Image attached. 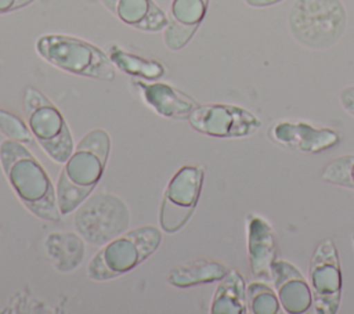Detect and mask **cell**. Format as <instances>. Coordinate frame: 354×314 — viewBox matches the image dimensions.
<instances>
[{"label": "cell", "instance_id": "6da1fadb", "mask_svg": "<svg viewBox=\"0 0 354 314\" xmlns=\"http://www.w3.org/2000/svg\"><path fill=\"white\" fill-rule=\"evenodd\" d=\"M0 165L15 195L30 213L46 221H59L62 214L57 190L44 167L22 142L6 138L0 144Z\"/></svg>", "mask_w": 354, "mask_h": 314}, {"label": "cell", "instance_id": "7a4b0ae2", "mask_svg": "<svg viewBox=\"0 0 354 314\" xmlns=\"http://www.w3.org/2000/svg\"><path fill=\"white\" fill-rule=\"evenodd\" d=\"M109 151L111 137L104 129H93L79 141L57 181V199L62 216L76 210L98 185Z\"/></svg>", "mask_w": 354, "mask_h": 314}, {"label": "cell", "instance_id": "3957f363", "mask_svg": "<svg viewBox=\"0 0 354 314\" xmlns=\"http://www.w3.org/2000/svg\"><path fill=\"white\" fill-rule=\"evenodd\" d=\"M162 242V232L153 225H142L111 239L90 259L87 277L109 281L122 277L144 263Z\"/></svg>", "mask_w": 354, "mask_h": 314}, {"label": "cell", "instance_id": "277c9868", "mask_svg": "<svg viewBox=\"0 0 354 314\" xmlns=\"http://www.w3.org/2000/svg\"><path fill=\"white\" fill-rule=\"evenodd\" d=\"M347 14L340 0H295L288 25L297 43L322 50L336 44L346 30Z\"/></svg>", "mask_w": 354, "mask_h": 314}, {"label": "cell", "instance_id": "5b68a950", "mask_svg": "<svg viewBox=\"0 0 354 314\" xmlns=\"http://www.w3.org/2000/svg\"><path fill=\"white\" fill-rule=\"evenodd\" d=\"M36 48L46 61L62 71L100 80L115 79V68L109 57L86 40L47 35L37 40Z\"/></svg>", "mask_w": 354, "mask_h": 314}, {"label": "cell", "instance_id": "8992f818", "mask_svg": "<svg viewBox=\"0 0 354 314\" xmlns=\"http://www.w3.org/2000/svg\"><path fill=\"white\" fill-rule=\"evenodd\" d=\"M24 113L28 126L44 152L57 163H65L73 151V137L59 109L37 89L26 87Z\"/></svg>", "mask_w": 354, "mask_h": 314}, {"label": "cell", "instance_id": "52a82bcc", "mask_svg": "<svg viewBox=\"0 0 354 314\" xmlns=\"http://www.w3.org/2000/svg\"><path fill=\"white\" fill-rule=\"evenodd\" d=\"M129 224V207L115 194L101 192L87 196L76 207L75 228L91 245H105L123 234Z\"/></svg>", "mask_w": 354, "mask_h": 314}, {"label": "cell", "instance_id": "ba28073f", "mask_svg": "<svg viewBox=\"0 0 354 314\" xmlns=\"http://www.w3.org/2000/svg\"><path fill=\"white\" fill-rule=\"evenodd\" d=\"M203 176L202 166L185 165L170 178L159 207V224L165 232L174 234L188 223L201 196Z\"/></svg>", "mask_w": 354, "mask_h": 314}, {"label": "cell", "instance_id": "9c48e42d", "mask_svg": "<svg viewBox=\"0 0 354 314\" xmlns=\"http://www.w3.org/2000/svg\"><path fill=\"white\" fill-rule=\"evenodd\" d=\"M313 307L318 314H335L342 299V270L339 253L330 238L321 241L308 267Z\"/></svg>", "mask_w": 354, "mask_h": 314}, {"label": "cell", "instance_id": "30bf717a", "mask_svg": "<svg viewBox=\"0 0 354 314\" xmlns=\"http://www.w3.org/2000/svg\"><path fill=\"white\" fill-rule=\"evenodd\" d=\"M189 124L199 133L217 137L234 138L254 134L260 126V119L246 108L231 104L199 105L188 118Z\"/></svg>", "mask_w": 354, "mask_h": 314}, {"label": "cell", "instance_id": "8fae6325", "mask_svg": "<svg viewBox=\"0 0 354 314\" xmlns=\"http://www.w3.org/2000/svg\"><path fill=\"white\" fill-rule=\"evenodd\" d=\"M270 137L293 151L318 154L339 144L340 136L330 127H318L306 122H278L270 129Z\"/></svg>", "mask_w": 354, "mask_h": 314}, {"label": "cell", "instance_id": "7c38bea8", "mask_svg": "<svg viewBox=\"0 0 354 314\" xmlns=\"http://www.w3.org/2000/svg\"><path fill=\"white\" fill-rule=\"evenodd\" d=\"M272 281L281 307L289 314H301L313 307L310 284L292 263L275 260L271 267Z\"/></svg>", "mask_w": 354, "mask_h": 314}, {"label": "cell", "instance_id": "4fadbf2b", "mask_svg": "<svg viewBox=\"0 0 354 314\" xmlns=\"http://www.w3.org/2000/svg\"><path fill=\"white\" fill-rule=\"evenodd\" d=\"M209 0H173L165 26V43L170 50L183 48L206 15Z\"/></svg>", "mask_w": 354, "mask_h": 314}, {"label": "cell", "instance_id": "5bb4252c", "mask_svg": "<svg viewBox=\"0 0 354 314\" xmlns=\"http://www.w3.org/2000/svg\"><path fill=\"white\" fill-rule=\"evenodd\" d=\"M248 255L252 273L272 279L271 267L277 260V239L271 225L257 214L248 216Z\"/></svg>", "mask_w": 354, "mask_h": 314}, {"label": "cell", "instance_id": "9a60e30c", "mask_svg": "<svg viewBox=\"0 0 354 314\" xmlns=\"http://www.w3.org/2000/svg\"><path fill=\"white\" fill-rule=\"evenodd\" d=\"M140 89L145 102L159 115L173 119L189 118V115L201 105L188 94L166 84V83H144L134 82Z\"/></svg>", "mask_w": 354, "mask_h": 314}, {"label": "cell", "instance_id": "2e32d148", "mask_svg": "<svg viewBox=\"0 0 354 314\" xmlns=\"http://www.w3.org/2000/svg\"><path fill=\"white\" fill-rule=\"evenodd\" d=\"M102 3L126 25L156 32L166 26L167 17L152 0H102Z\"/></svg>", "mask_w": 354, "mask_h": 314}, {"label": "cell", "instance_id": "e0dca14e", "mask_svg": "<svg viewBox=\"0 0 354 314\" xmlns=\"http://www.w3.org/2000/svg\"><path fill=\"white\" fill-rule=\"evenodd\" d=\"M44 248L54 267L61 273L76 270L84 257V241L75 232H53L47 235Z\"/></svg>", "mask_w": 354, "mask_h": 314}, {"label": "cell", "instance_id": "ac0fdd59", "mask_svg": "<svg viewBox=\"0 0 354 314\" xmlns=\"http://www.w3.org/2000/svg\"><path fill=\"white\" fill-rule=\"evenodd\" d=\"M246 306V284L236 270L228 273L220 279L210 304L212 314H245Z\"/></svg>", "mask_w": 354, "mask_h": 314}, {"label": "cell", "instance_id": "d6986e66", "mask_svg": "<svg viewBox=\"0 0 354 314\" xmlns=\"http://www.w3.org/2000/svg\"><path fill=\"white\" fill-rule=\"evenodd\" d=\"M228 268L216 260L199 259L173 268L167 277L170 285L176 288H191L220 281Z\"/></svg>", "mask_w": 354, "mask_h": 314}, {"label": "cell", "instance_id": "ffe728a7", "mask_svg": "<svg viewBox=\"0 0 354 314\" xmlns=\"http://www.w3.org/2000/svg\"><path fill=\"white\" fill-rule=\"evenodd\" d=\"M109 59L120 71H123L124 73H129L131 76H138V77L153 80V79L160 77L165 73L162 64L152 61V59H147L144 57H140V55H136L131 53H127L118 46H112L109 48Z\"/></svg>", "mask_w": 354, "mask_h": 314}, {"label": "cell", "instance_id": "44dd1931", "mask_svg": "<svg viewBox=\"0 0 354 314\" xmlns=\"http://www.w3.org/2000/svg\"><path fill=\"white\" fill-rule=\"evenodd\" d=\"M246 306L253 314H277L281 308L277 292L263 282L246 285Z\"/></svg>", "mask_w": 354, "mask_h": 314}, {"label": "cell", "instance_id": "7402d4cb", "mask_svg": "<svg viewBox=\"0 0 354 314\" xmlns=\"http://www.w3.org/2000/svg\"><path fill=\"white\" fill-rule=\"evenodd\" d=\"M321 178L332 185L354 190V155L332 159L322 170Z\"/></svg>", "mask_w": 354, "mask_h": 314}, {"label": "cell", "instance_id": "603a6c76", "mask_svg": "<svg viewBox=\"0 0 354 314\" xmlns=\"http://www.w3.org/2000/svg\"><path fill=\"white\" fill-rule=\"evenodd\" d=\"M0 133L18 142H32L33 134L29 126L17 115L0 108Z\"/></svg>", "mask_w": 354, "mask_h": 314}, {"label": "cell", "instance_id": "cb8c5ba5", "mask_svg": "<svg viewBox=\"0 0 354 314\" xmlns=\"http://www.w3.org/2000/svg\"><path fill=\"white\" fill-rule=\"evenodd\" d=\"M340 104L351 116H354V86L343 89L340 93Z\"/></svg>", "mask_w": 354, "mask_h": 314}, {"label": "cell", "instance_id": "d4e9b609", "mask_svg": "<svg viewBox=\"0 0 354 314\" xmlns=\"http://www.w3.org/2000/svg\"><path fill=\"white\" fill-rule=\"evenodd\" d=\"M33 0H0V14L11 12L30 4Z\"/></svg>", "mask_w": 354, "mask_h": 314}, {"label": "cell", "instance_id": "484cf974", "mask_svg": "<svg viewBox=\"0 0 354 314\" xmlns=\"http://www.w3.org/2000/svg\"><path fill=\"white\" fill-rule=\"evenodd\" d=\"M246 4L252 6V7H268L272 4H277L282 0H245Z\"/></svg>", "mask_w": 354, "mask_h": 314}, {"label": "cell", "instance_id": "4316f807", "mask_svg": "<svg viewBox=\"0 0 354 314\" xmlns=\"http://www.w3.org/2000/svg\"><path fill=\"white\" fill-rule=\"evenodd\" d=\"M353 241H354V235H353Z\"/></svg>", "mask_w": 354, "mask_h": 314}]
</instances>
